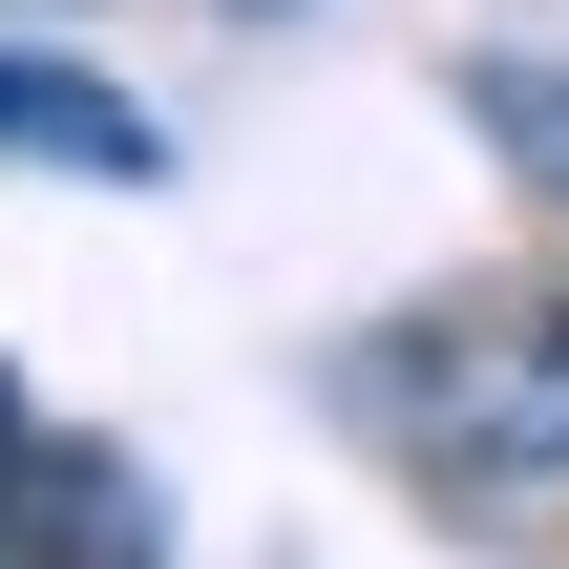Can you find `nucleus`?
Masks as SVG:
<instances>
[{
  "label": "nucleus",
  "instance_id": "1",
  "mask_svg": "<svg viewBox=\"0 0 569 569\" xmlns=\"http://www.w3.org/2000/svg\"><path fill=\"white\" fill-rule=\"evenodd\" d=\"M359 422L443 507H569V296H422L359 338Z\"/></svg>",
  "mask_w": 569,
  "mask_h": 569
},
{
  "label": "nucleus",
  "instance_id": "2",
  "mask_svg": "<svg viewBox=\"0 0 569 569\" xmlns=\"http://www.w3.org/2000/svg\"><path fill=\"white\" fill-rule=\"evenodd\" d=\"M0 569H148V486L106 443H0Z\"/></svg>",
  "mask_w": 569,
  "mask_h": 569
},
{
  "label": "nucleus",
  "instance_id": "3",
  "mask_svg": "<svg viewBox=\"0 0 569 569\" xmlns=\"http://www.w3.org/2000/svg\"><path fill=\"white\" fill-rule=\"evenodd\" d=\"M0 148H21V169H84V190H148V169H169V127H148L127 84L42 63V42H0Z\"/></svg>",
  "mask_w": 569,
  "mask_h": 569
},
{
  "label": "nucleus",
  "instance_id": "4",
  "mask_svg": "<svg viewBox=\"0 0 569 569\" xmlns=\"http://www.w3.org/2000/svg\"><path fill=\"white\" fill-rule=\"evenodd\" d=\"M465 127H486V148L569 211V63H465Z\"/></svg>",
  "mask_w": 569,
  "mask_h": 569
},
{
  "label": "nucleus",
  "instance_id": "5",
  "mask_svg": "<svg viewBox=\"0 0 569 569\" xmlns=\"http://www.w3.org/2000/svg\"><path fill=\"white\" fill-rule=\"evenodd\" d=\"M0 443H42V401H21V380H0Z\"/></svg>",
  "mask_w": 569,
  "mask_h": 569
}]
</instances>
